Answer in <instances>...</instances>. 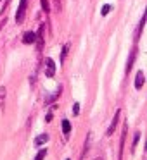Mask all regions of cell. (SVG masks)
<instances>
[{
    "mask_svg": "<svg viewBox=\"0 0 147 160\" xmlns=\"http://www.w3.org/2000/svg\"><path fill=\"white\" fill-rule=\"evenodd\" d=\"M26 7H28V0H21V2H19V9H18V12H16V22H18V24H21V22L24 21Z\"/></svg>",
    "mask_w": 147,
    "mask_h": 160,
    "instance_id": "1",
    "label": "cell"
},
{
    "mask_svg": "<svg viewBox=\"0 0 147 160\" xmlns=\"http://www.w3.org/2000/svg\"><path fill=\"white\" fill-rule=\"evenodd\" d=\"M144 83H145V74H144V71H139L135 76V88L137 90L144 88Z\"/></svg>",
    "mask_w": 147,
    "mask_h": 160,
    "instance_id": "2",
    "label": "cell"
},
{
    "mask_svg": "<svg viewBox=\"0 0 147 160\" xmlns=\"http://www.w3.org/2000/svg\"><path fill=\"white\" fill-rule=\"evenodd\" d=\"M45 67H47V76L52 78L54 74H56V62H54L52 59H47L45 60Z\"/></svg>",
    "mask_w": 147,
    "mask_h": 160,
    "instance_id": "3",
    "label": "cell"
},
{
    "mask_svg": "<svg viewBox=\"0 0 147 160\" xmlns=\"http://www.w3.org/2000/svg\"><path fill=\"white\" fill-rule=\"evenodd\" d=\"M119 114H121V112H116L114 114V117H112V122H111V126H109V129H107V136H111L112 132L116 131V126H118V121H119Z\"/></svg>",
    "mask_w": 147,
    "mask_h": 160,
    "instance_id": "4",
    "label": "cell"
},
{
    "mask_svg": "<svg viewBox=\"0 0 147 160\" xmlns=\"http://www.w3.org/2000/svg\"><path fill=\"white\" fill-rule=\"evenodd\" d=\"M23 42L24 43H35L36 42V35L33 31H28L24 36H23Z\"/></svg>",
    "mask_w": 147,
    "mask_h": 160,
    "instance_id": "5",
    "label": "cell"
},
{
    "mask_svg": "<svg viewBox=\"0 0 147 160\" xmlns=\"http://www.w3.org/2000/svg\"><path fill=\"white\" fill-rule=\"evenodd\" d=\"M61 126H63V132H64V136H69V132H71V124H69V121L68 119H63V122H61Z\"/></svg>",
    "mask_w": 147,
    "mask_h": 160,
    "instance_id": "6",
    "label": "cell"
},
{
    "mask_svg": "<svg viewBox=\"0 0 147 160\" xmlns=\"http://www.w3.org/2000/svg\"><path fill=\"white\" fill-rule=\"evenodd\" d=\"M47 139H49V134L43 132V134H40V136H36V138H35V145L36 146H42L43 143H47Z\"/></svg>",
    "mask_w": 147,
    "mask_h": 160,
    "instance_id": "7",
    "label": "cell"
},
{
    "mask_svg": "<svg viewBox=\"0 0 147 160\" xmlns=\"http://www.w3.org/2000/svg\"><path fill=\"white\" fill-rule=\"evenodd\" d=\"M135 57H137V50L133 48V50H132V53H130V59H128V66H126V72H130V71H132V66H133V62H135Z\"/></svg>",
    "mask_w": 147,
    "mask_h": 160,
    "instance_id": "8",
    "label": "cell"
},
{
    "mask_svg": "<svg viewBox=\"0 0 147 160\" xmlns=\"http://www.w3.org/2000/svg\"><path fill=\"white\" fill-rule=\"evenodd\" d=\"M144 24H145V16H142V19H140V24H139L137 33H135V40L140 38V35H142V29H144Z\"/></svg>",
    "mask_w": 147,
    "mask_h": 160,
    "instance_id": "9",
    "label": "cell"
},
{
    "mask_svg": "<svg viewBox=\"0 0 147 160\" xmlns=\"http://www.w3.org/2000/svg\"><path fill=\"white\" fill-rule=\"evenodd\" d=\"M68 50H69V43H66V45L63 47V52H61V62H64V60H66V55H68Z\"/></svg>",
    "mask_w": 147,
    "mask_h": 160,
    "instance_id": "10",
    "label": "cell"
},
{
    "mask_svg": "<svg viewBox=\"0 0 147 160\" xmlns=\"http://www.w3.org/2000/svg\"><path fill=\"white\" fill-rule=\"evenodd\" d=\"M45 155H47V150H45V148H42L38 153H36L35 160H43V158H45Z\"/></svg>",
    "mask_w": 147,
    "mask_h": 160,
    "instance_id": "11",
    "label": "cell"
},
{
    "mask_svg": "<svg viewBox=\"0 0 147 160\" xmlns=\"http://www.w3.org/2000/svg\"><path fill=\"white\" fill-rule=\"evenodd\" d=\"M40 4H42V9H43V12H45V14H49V12H50L49 2H47V0H40Z\"/></svg>",
    "mask_w": 147,
    "mask_h": 160,
    "instance_id": "12",
    "label": "cell"
},
{
    "mask_svg": "<svg viewBox=\"0 0 147 160\" xmlns=\"http://www.w3.org/2000/svg\"><path fill=\"white\" fill-rule=\"evenodd\" d=\"M5 93H7L5 86H0V103H4V100H5Z\"/></svg>",
    "mask_w": 147,
    "mask_h": 160,
    "instance_id": "13",
    "label": "cell"
},
{
    "mask_svg": "<svg viewBox=\"0 0 147 160\" xmlns=\"http://www.w3.org/2000/svg\"><path fill=\"white\" fill-rule=\"evenodd\" d=\"M139 139H140V132H135V136H133V145H132V150L135 152V148H137V143H139Z\"/></svg>",
    "mask_w": 147,
    "mask_h": 160,
    "instance_id": "14",
    "label": "cell"
},
{
    "mask_svg": "<svg viewBox=\"0 0 147 160\" xmlns=\"http://www.w3.org/2000/svg\"><path fill=\"white\" fill-rule=\"evenodd\" d=\"M109 12H111V5H109V4H106L104 7L101 9V14H102V16H107Z\"/></svg>",
    "mask_w": 147,
    "mask_h": 160,
    "instance_id": "15",
    "label": "cell"
},
{
    "mask_svg": "<svg viewBox=\"0 0 147 160\" xmlns=\"http://www.w3.org/2000/svg\"><path fill=\"white\" fill-rule=\"evenodd\" d=\"M73 114H74V115L80 114V103H74V105H73Z\"/></svg>",
    "mask_w": 147,
    "mask_h": 160,
    "instance_id": "16",
    "label": "cell"
},
{
    "mask_svg": "<svg viewBox=\"0 0 147 160\" xmlns=\"http://www.w3.org/2000/svg\"><path fill=\"white\" fill-rule=\"evenodd\" d=\"M52 117H54L52 112H49V114H47V117H45V121H47V122H50V121H52Z\"/></svg>",
    "mask_w": 147,
    "mask_h": 160,
    "instance_id": "17",
    "label": "cell"
},
{
    "mask_svg": "<svg viewBox=\"0 0 147 160\" xmlns=\"http://www.w3.org/2000/svg\"><path fill=\"white\" fill-rule=\"evenodd\" d=\"M94 160H104V158H102V157H97V158H94Z\"/></svg>",
    "mask_w": 147,
    "mask_h": 160,
    "instance_id": "18",
    "label": "cell"
},
{
    "mask_svg": "<svg viewBox=\"0 0 147 160\" xmlns=\"http://www.w3.org/2000/svg\"><path fill=\"white\" fill-rule=\"evenodd\" d=\"M59 2H61V0H56V4H57V5H59Z\"/></svg>",
    "mask_w": 147,
    "mask_h": 160,
    "instance_id": "19",
    "label": "cell"
}]
</instances>
